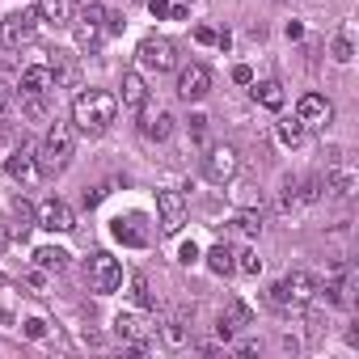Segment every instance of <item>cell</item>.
<instances>
[{
	"label": "cell",
	"mask_w": 359,
	"mask_h": 359,
	"mask_svg": "<svg viewBox=\"0 0 359 359\" xmlns=\"http://www.w3.org/2000/svg\"><path fill=\"white\" fill-rule=\"evenodd\" d=\"M85 283H89V292H97V296H110V292H118L123 287V266H118V258H110V254H93L89 258V266H85Z\"/></svg>",
	"instance_id": "obj_7"
},
{
	"label": "cell",
	"mask_w": 359,
	"mask_h": 359,
	"mask_svg": "<svg viewBox=\"0 0 359 359\" xmlns=\"http://www.w3.org/2000/svg\"><path fill=\"white\" fill-rule=\"evenodd\" d=\"M330 51H334V60H338V64H351V60H355V47H351V39H346V34H338Z\"/></svg>",
	"instance_id": "obj_34"
},
{
	"label": "cell",
	"mask_w": 359,
	"mask_h": 359,
	"mask_svg": "<svg viewBox=\"0 0 359 359\" xmlns=\"http://www.w3.org/2000/svg\"><path fill=\"white\" fill-rule=\"evenodd\" d=\"M18 89H22V97H47L55 89V76H51L47 64H30V68L18 72Z\"/></svg>",
	"instance_id": "obj_15"
},
{
	"label": "cell",
	"mask_w": 359,
	"mask_h": 359,
	"mask_svg": "<svg viewBox=\"0 0 359 359\" xmlns=\"http://www.w3.org/2000/svg\"><path fill=\"white\" fill-rule=\"evenodd\" d=\"M325 191H321V177H300V203H321Z\"/></svg>",
	"instance_id": "obj_33"
},
{
	"label": "cell",
	"mask_w": 359,
	"mask_h": 359,
	"mask_svg": "<svg viewBox=\"0 0 359 359\" xmlns=\"http://www.w3.org/2000/svg\"><path fill=\"white\" fill-rule=\"evenodd\" d=\"M287 39H304V26L300 22H287Z\"/></svg>",
	"instance_id": "obj_44"
},
{
	"label": "cell",
	"mask_w": 359,
	"mask_h": 359,
	"mask_svg": "<svg viewBox=\"0 0 359 359\" xmlns=\"http://www.w3.org/2000/svg\"><path fill=\"white\" fill-rule=\"evenodd\" d=\"M224 325H233V330H245L254 317H250V304L245 300H229V309H224V317H220Z\"/></svg>",
	"instance_id": "obj_30"
},
{
	"label": "cell",
	"mask_w": 359,
	"mask_h": 359,
	"mask_svg": "<svg viewBox=\"0 0 359 359\" xmlns=\"http://www.w3.org/2000/svg\"><path fill=\"white\" fill-rule=\"evenodd\" d=\"M254 102L266 106V110H283L287 97H283V85H279V81H258V85H254Z\"/></svg>",
	"instance_id": "obj_25"
},
{
	"label": "cell",
	"mask_w": 359,
	"mask_h": 359,
	"mask_svg": "<svg viewBox=\"0 0 359 359\" xmlns=\"http://www.w3.org/2000/svg\"><path fill=\"white\" fill-rule=\"evenodd\" d=\"M195 39H199V43H216V30H208V26H199V30H195Z\"/></svg>",
	"instance_id": "obj_42"
},
{
	"label": "cell",
	"mask_w": 359,
	"mask_h": 359,
	"mask_svg": "<svg viewBox=\"0 0 359 359\" xmlns=\"http://www.w3.org/2000/svg\"><path fill=\"white\" fill-rule=\"evenodd\" d=\"M208 135V114H191V140H203Z\"/></svg>",
	"instance_id": "obj_37"
},
{
	"label": "cell",
	"mask_w": 359,
	"mask_h": 359,
	"mask_svg": "<svg viewBox=\"0 0 359 359\" xmlns=\"http://www.w3.org/2000/svg\"><path fill=\"white\" fill-rule=\"evenodd\" d=\"M102 22H106V9L97 5V0H89L81 13H72V22H68V26H72V34H76V47H81V51H89V55H93V51L102 47V39H106V26H102Z\"/></svg>",
	"instance_id": "obj_5"
},
{
	"label": "cell",
	"mask_w": 359,
	"mask_h": 359,
	"mask_svg": "<svg viewBox=\"0 0 359 359\" xmlns=\"http://www.w3.org/2000/svg\"><path fill=\"white\" fill-rule=\"evenodd\" d=\"M313 296H317V279H313L309 271H292V275H283L279 283L266 287V300H271L279 313H304V309L313 304Z\"/></svg>",
	"instance_id": "obj_2"
},
{
	"label": "cell",
	"mask_w": 359,
	"mask_h": 359,
	"mask_svg": "<svg viewBox=\"0 0 359 359\" xmlns=\"http://www.w3.org/2000/svg\"><path fill=\"white\" fill-rule=\"evenodd\" d=\"M212 93V68L208 64H187L177 72V97L182 102H203Z\"/></svg>",
	"instance_id": "obj_12"
},
{
	"label": "cell",
	"mask_w": 359,
	"mask_h": 359,
	"mask_svg": "<svg viewBox=\"0 0 359 359\" xmlns=\"http://www.w3.org/2000/svg\"><path fill=\"white\" fill-rule=\"evenodd\" d=\"M237 169H241V156H237L233 144H216V148H208V156H203V177H208V182L229 187L233 177H237Z\"/></svg>",
	"instance_id": "obj_8"
},
{
	"label": "cell",
	"mask_w": 359,
	"mask_h": 359,
	"mask_svg": "<svg viewBox=\"0 0 359 359\" xmlns=\"http://www.w3.org/2000/svg\"><path fill=\"white\" fill-rule=\"evenodd\" d=\"M131 300H135L140 309H152V304H156V296H152V287H148V275H140V271L131 275Z\"/></svg>",
	"instance_id": "obj_31"
},
{
	"label": "cell",
	"mask_w": 359,
	"mask_h": 359,
	"mask_svg": "<svg viewBox=\"0 0 359 359\" xmlns=\"http://www.w3.org/2000/svg\"><path fill=\"white\" fill-rule=\"evenodd\" d=\"M22 110L43 123V118H47V97H22Z\"/></svg>",
	"instance_id": "obj_35"
},
{
	"label": "cell",
	"mask_w": 359,
	"mask_h": 359,
	"mask_svg": "<svg viewBox=\"0 0 359 359\" xmlns=\"http://www.w3.org/2000/svg\"><path fill=\"white\" fill-rule=\"evenodd\" d=\"M169 131H173V114L169 110H148V106L140 110V135L144 140L161 144V140H169Z\"/></svg>",
	"instance_id": "obj_17"
},
{
	"label": "cell",
	"mask_w": 359,
	"mask_h": 359,
	"mask_svg": "<svg viewBox=\"0 0 359 359\" xmlns=\"http://www.w3.org/2000/svg\"><path fill=\"white\" fill-rule=\"evenodd\" d=\"M203 254H199V245L195 241H182V245H177V262H182V266H195Z\"/></svg>",
	"instance_id": "obj_36"
},
{
	"label": "cell",
	"mask_w": 359,
	"mask_h": 359,
	"mask_svg": "<svg viewBox=\"0 0 359 359\" xmlns=\"http://www.w3.org/2000/svg\"><path fill=\"white\" fill-rule=\"evenodd\" d=\"M114 114H118V97L106 93V89H81L76 102H72V123L85 135H102L114 123Z\"/></svg>",
	"instance_id": "obj_1"
},
{
	"label": "cell",
	"mask_w": 359,
	"mask_h": 359,
	"mask_svg": "<svg viewBox=\"0 0 359 359\" xmlns=\"http://www.w3.org/2000/svg\"><path fill=\"white\" fill-rule=\"evenodd\" d=\"M233 233H241V237H258V233H262V216H258L254 208H241V212L233 216Z\"/></svg>",
	"instance_id": "obj_28"
},
{
	"label": "cell",
	"mask_w": 359,
	"mask_h": 359,
	"mask_svg": "<svg viewBox=\"0 0 359 359\" xmlns=\"http://www.w3.org/2000/svg\"><path fill=\"white\" fill-rule=\"evenodd\" d=\"M9 216H13V237H26L34 224H39V212L26 203V199H13V208H9Z\"/></svg>",
	"instance_id": "obj_26"
},
{
	"label": "cell",
	"mask_w": 359,
	"mask_h": 359,
	"mask_svg": "<svg viewBox=\"0 0 359 359\" xmlns=\"http://www.w3.org/2000/svg\"><path fill=\"white\" fill-rule=\"evenodd\" d=\"M321 191H325V199H355V191H359V173L346 165L342 148H330V169L321 177Z\"/></svg>",
	"instance_id": "obj_4"
},
{
	"label": "cell",
	"mask_w": 359,
	"mask_h": 359,
	"mask_svg": "<svg viewBox=\"0 0 359 359\" xmlns=\"http://www.w3.org/2000/svg\"><path fill=\"white\" fill-rule=\"evenodd\" d=\"M275 135H279V144H283V148H300L309 131H304V123H300L296 114H283V118L275 123Z\"/></svg>",
	"instance_id": "obj_21"
},
{
	"label": "cell",
	"mask_w": 359,
	"mask_h": 359,
	"mask_svg": "<svg viewBox=\"0 0 359 359\" xmlns=\"http://www.w3.org/2000/svg\"><path fill=\"white\" fill-rule=\"evenodd\" d=\"M300 208V177L296 173H283V182H279V212L292 216Z\"/></svg>",
	"instance_id": "obj_27"
},
{
	"label": "cell",
	"mask_w": 359,
	"mask_h": 359,
	"mask_svg": "<svg viewBox=\"0 0 359 359\" xmlns=\"http://www.w3.org/2000/svg\"><path fill=\"white\" fill-rule=\"evenodd\" d=\"M169 9H173L169 0H148V13H152L156 22H161V18H169Z\"/></svg>",
	"instance_id": "obj_39"
},
{
	"label": "cell",
	"mask_w": 359,
	"mask_h": 359,
	"mask_svg": "<svg viewBox=\"0 0 359 359\" xmlns=\"http://www.w3.org/2000/svg\"><path fill=\"white\" fill-rule=\"evenodd\" d=\"M110 233H114V241H123V245H131V250H144V245H148V229H144L140 216H118V220L110 224Z\"/></svg>",
	"instance_id": "obj_18"
},
{
	"label": "cell",
	"mask_w": 359,
	"mask_h": 359,
	"mask_svg": "<svg viewBox=\"0 0 359 359\" xmlns=\"http://www.w3.org/2000/svg\"><path fill=\"white\" fill-rule=\"evenodd\" d=\"M296 118L304 123V131H325L330 118H334V106H330V97H321V93H304V97L296 102Z\"/></svg>",
	"instance_id": "obj_13"
},
{
	"label": "cell",
	"mask_w": 359,
	"mask_h": 359,
	"mask_svg": "<svg viewBox=\"0 0 359 359\" xmlns=\"http://www.w3.org/2000/svg\"><path fill=\"white\" fill-rule=\"evenodd\" d=\"M106 199V187H97V191H85V208H97Z\"/></svg>",
	"instance_id": "obj_41"
},
{
	"label": "cell",
	"mask_w": 359,
	"mask_h": 359,
	"mask_svg": "<svg viewBox=\"0 0 359 359\" xmlns=\"http://www.w3.org/2000/svg\"><path fill=\"white\" fill-rule=\"evenodd\" d=\"M135 60L144 68H152V72H169V68H177V47L169 39H161V34H148V39H140Z\"/></svg>",
	"instance_id": "obj_9"
},
{
	"label": "cell",
	"mask_w": 359,
	"mask_h": 359,
	"mask_svg": "<svg viewBox=\"0 0 359 359\" xmlns=\"http://www.w3.org/2000/svg\"><path fill=\"white\" fill-rule=\"evenodd\" d=\"M233 262H237L241 275H262V258H258V250H241V254H233Z\"/></svg>",
	"instance_id": "obj_32"
},
{
	"label": "cell",
	"mask_w": 359,
	"mask_h": 359,
	"mask_svg": "<svg viewBox=\"0 0 359 359\" xmlns=\"http://www.w3.org/2000/svg\"><path fill=\"white\" fill-rule=\"evenodd\" d=\"M47 68H51V76H55V89H60V85H68V81L76 76V68H72V60H68L64 51H51Z\"/></svg>",
	"instance_id": "obj_29"
},
{
	"label": "cell",
	"mask_w": 359,
	"mask_h": 359,
	"mask_svg": "<svg viewBox=\"0 0 359 359\" xmlns=\"http://www.w3.org/2000/svg\"><path fill=\"white\" fill-rule=\"evenodd\" d=\"M203 258H208V271H212V275H220V279L237 271V262H233V245H229V241H220V245H212V250H208Z\"/></svg>",
	"instance_id": "obj_23"
},
{
	"label": "cell",
	"mask_w": 359,
	"mask_h": 359,
	"mask_svg": "<svg viewBox=\"0 0 359 359\" xmlns=\"http://www.w3.org/2000/svg\"><path fill=\"white\" fill-rule=\"evenodd\" d=\"M156 224H161L165 237L182 233V224H187V199L177 195V191H161L156 195Z\"/></svg>",
	"instance_id": "obj_11"
},
{
	"label": "cell",
	"mask_w": 359,
	"mask_h": 359,
	"mask_svg": "<svg viewBox=\"0 0 359 359\" xmlns=\"http://www.w3.org/2000/svg\"><path fill=\"white\" fill-rule=\"evenodd\" d=\"M237 355H241V359H250V355H258V342H241V346H237Z\"/></svg>",
	"instance_id": "obj_43"
},
{
	"label": "cell",
	"mask_w": 359,
	"mask_h": 359,
	"mask_svg": "<svg viewBox=\"0 0 359 359\" xmlns=\"http://www.w3.org/2000/svg\"><path fill=\"white\" fill-rule=\"evenodd\" d=\"M34 34H39V9H13L0 22V47H9V51L34 43Z\"/></svg>",
	"instance_id": "obj_6"
},
{
	"label": "cell",
	"mask_w": 359,
	"mask_h": 359,
	"mask_svg": "<svg viewBox=\"0 0 359 359\" xmlns=\"http://www.w3.org/2000/svg\"><path fill=\"white\" fill-rule=\"evenodd\" d=\"M72 156H76V135H72L68 123H55V127L43 135V144H39V165H43V173H64V169L72 165Z\"/></svg>",
	"instance_id": "obj_3"
},
{
	"label": "cell",
	"mask_w": 359,
	"mask_h": 359,
	"mask_svg": "<svg viewBox=\"0 0 359 359\" xmlns=\"http://www.w3.org/2000/svg\"><path fill=\"white\" fill-rule=\"evenodd\" d=\"M123 106H127V110H135V114L148 106V85H144V76H140L135 68H131V72H123Z\"/></svg>",
	"instance_id": "obj_19"
},
{
	"label": "cell",
	"mask_w": 359,
	"mask_h": 359,
	"mask_svg": "<svg viewBox=\"0 0 359 359\" xmlns=\"http://www.w3.org/2000/svg\"><path fill=\"white\" fill-rule=\"evenodd\" d=\"M5 173L13 177V182H22V187H34L43 177V165H39V156L30 148H18L13 156H5Z\"/></svg>",
	"instance_id": "obj_14"
},
{
	"label": "cell",
	"mask_w": 359,
	"mask_h": 359,
	"mask_svg": "<svg viewBox=\"0 0 359 359\" xmlns=\"http://www.w3.org/2000/svg\"><path fill=\"white\" fill-rule=\"evenodd\" d=\"M68 258H72V254L60 250V245H39V250H34V266H39V271H55V275H60V271H68Z\"/></svg>",
	"instance_id": "obj_22"
},
{
	"label": "cell",
	"mask_w": 359,
	"mask_h": 359,
	"mask_svg": "<svg viewBox=\"0 0 359 359\" xmlns=\"http://www.w3.org/2000/svg\"><path fill=\"white\" fill-rule=\"evenodd\" d=\"M43 334H47V321L43 317H30L26 321V338H43Z\"/></svg>",
	"instance_id": "obj_38"
},
{
	"label": "cell",
	"mask_w": 359,
	"mask_h": 359,
	"mask_svg": "<svg viewBox=\"0 0 359 359\" xmlns=\"http://www.w3.org/2000/svg\"><path fill=\"white\" fill-rule=\"evenodd\" d=\"M233 81H237V85H254V72H250L245 64H237V68H233Z\"/></svg>",
	"instance_id": "obj_40"
},
{
	"label": "cell",
	"mask_w": 359,
	"mask_h": 359,
	"mask_svg": "<svg viewBox=\"0 0 359 359\" xmlns=\"http://www.w3.org/2000/svg\"><path fill=\"white\" fill-rule=\"evenodd\" d=\"M152 334H156V325H152V317H144V313H118V317H114V338H123V342L135 346V351H148Z\"/></svg>",
	"instance_id": "obj_10"
},
{
	"label": "cell",
	"mask_w": 359,
	"mask_h": 359,
	"mask_svg": "<svg viewBox=\"0 0 359 359\" xmlns=\"http://www.w3.org/2000/svg\"><path fill=\"white\" fill-rule=\"evenodd\" d=\"M39 229H47V233H72L76 229V216H72V208L64 199H47L39 208Z\"/></svg>",
	"instance_id": "obj_16"
},
{
	"label": "cell",
	"mask_w": 359,
	"mask_h": 359,
	"mask_svg": "<svg viewBox=\"0 0 359 359\" xmlns=\"http://www.w3.org/2000/svg\"><path fill=\"white\" fill-rule=\"evenodd\" d=\"M161 338H165V346H187V342H191V321H187V313L169 317L165 330H161Z\"/></svg>",
	"instance_id": "obj_24"
},
{
	"label": "cell",
	"mask_w": 359,
	"mask_h": 359,
	"mask_svg": "<svg viewBox=\"0 0 359 359\" xmlns=\"http://www.w3.org/2000/svg\"><path fill=\"white\" fill-rule=\"evenodd\" d=\"M39 22H47V26H68V22H72V0H39Z\"/></svg>",
	"instance_id": "obj_20"
}]
</instances>
